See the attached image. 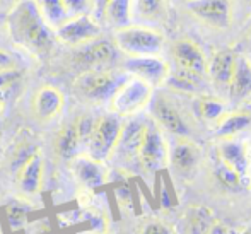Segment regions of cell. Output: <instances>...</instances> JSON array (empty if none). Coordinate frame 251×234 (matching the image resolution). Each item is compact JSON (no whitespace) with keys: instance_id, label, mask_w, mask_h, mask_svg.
<instances>
[{"instance_id":"1","label":"cell","mask_w":251,"mask_h":234,"mask_svg":"<svg viewBox=\"0 0 251 234\" xmlns=\"http://www.w3.org/2000/svg\"><path fill=\"white\" fill-rule=\"evenodd\" d=\"M7 31L17 47L33 55H47L55 47V29L48 26L34 0H17L7 16Z\"/></svg>"},{"instance_id":"2","label":"cell","mask_w":251,"mask_h":234,"mask_svg":"<svg viewBox=\"0 0 251 234\" xmlns=\"http://www.w3.org/2000/svg\"><path fill=\"white\" fill-rule=\"evenodd\" d=\"M154 87L137 77H126L109 98V111L120 118H132L149 106Z\"/></svg>"},{"instance_id":"3","label":"cell","mask_w":251,"mask_h":234,"mask_svg":"<svg viewBox=\"0 0 251 234\" xmlns=\"http://www.w3.org/2000/svg\"><path fill=\"white\" fill-rule=\"evenodd\" d=\"M113 43L120 52L128 56L157 55L164 47V36L159 31L140 24H128L125 27L115 29Z\"/></svg>"},{"instance_id":"4","label":"cell","mask_w":251,"mask_h":234,"mask_svg":"<svg viewBox=\"0 0 251 234\" xmlns=\"http://www.w3.org/2000/svg\"><path fill=\"white\" fill-rule=\"evenodd\" d=\"M168 161L169 149L161 129L154 120H146L137 162L146 173H157L166 168Z\"/></svg>"},{"instance_id":"5","label":"cell","mask_w":251,"mask_h":234,"mask_svg":"<svg viewBox=\"0 0 251 234\" xmlns=\"http://www.w3.org/2000/svg\"><path fill=\"white\" fill-rule=\"evenodd\" d=\"M123 122L120 116L116 115H104L96 118L94 122V129L91 132V137L87 140V156L100 162H104L111 159L113 152H115L116 142L122 133Z\"/></svg>"},{"instance_id":"6","label":"cell","mask_w":251,"mask_h":234,"mask_svg":"<svg viewBox=\"0 0 251 234\" xmlns=\"http://www.w3.org/2000/svg\"><path fill=\"white\" fill-rule=\"evenodd\" d=\"M126 79V76L116 72H109V70H87V72L80 74L75 80V87L80 94L86 99L94 103L109 101L118 86Z\"/></svg>"},{"instance_id":"7","label":"cell","mask_w":251,"mask_h":234,"mask_svg":"<svg viewBox=\"0 0 251 234\" xmlns=\"http://www.w3.org/2000/svg\"><path fill=\"white\" fill-rule=\"evenodd\" d=\"M56 41L67 45V47H82L86 43L101 38V26L100 21L91 14H80L72 16L55 27Z\"/></svg>"},{"instance_id":"8","label":"cell","mask_w":251,"mask_h":234,"mask_svg":"<svg viewBox=\"0 0 251 234\" xmlns=\"http://www.w3.org/2000/svg\"><path fill=\"white\" fill-rule=\"evenodd\" d=\"M185 7L197 21L214 29H227L232 23V0H185Z\"/></svg>"},{"instance_id":"9","label":"cell","mask_w":251,"mask_h":234,"mask_svg":"<svg viewBox=\"0 0 251 234\" xmlns=\"http://www.w3.org/2000/svg\"><path fill=\"white\" fill-rule=\"evenodd\" d=\"M149 104L152 111V120L162 130L178 137V139H188L190 137L188 123L185 122V118H183L181 113L178 111V108L175 104H171L164 96H155V98L152 96Z\"/></svg>"},{"instance_id":"10","label":"cell","mask_w":251,"mask_h":234,"mask_svg":"<svg viewBox=\"0 0 251 234\" xmlns=\"http://www.w3.org/2000/svg\"><path fill=\"white\" fill-rule=\"evenodd\" d=\"M125 70L132 77H137V79L151 84L152 87H157L164 84L171 67L168 65V62H164L159 56L147 55V56H130L125 62Z\"/></svg>"},{"instance_id":"11","label":"cell","mask_w":251,"mask_h":234,"mask_svg":"<svg viewBox=\"0 0 251 234\" xmlns=\"http://www.w3.org/2000/svg\"><path fill=\"white\" fill-rule=\"evenodd\" d=\"M171 56L176 67L197 74V76L207 77L208 60L205 58L201 48L193 40H190V38L176 40L171 47Z\"/></svg>"},{"instance_id":"12","label":"cell","mask_w":251,"mask_h":234,"mask_svg":"<svg viewBox=\"0 0 251 234\" xmlns=\"http://www.w3.org/2000/svg\"><path fill=\"white\" fill-rule=\"evenodd\" d=\"M116 55H118V48H116V45L113 41L98 38V40L91 41V43L79 47L75 62L79 65L87 67L89 70H96L111 65L116 60Z\"/></svg>"},{"instance_id":"13","label":"cell","mask_w":251,"mask_h":234,"mask_svg":"<svg viewBox=\"0 0 251 234\" xmlns=\"http://www.w3.org/2000/svg\"><path fill=\"white\" fill-rule=\"evenodd\" d=\"M63 106H65L63 93L58 87L51 86V84L41 86L40 89L34 93L33 101H31L33 115L43 123H48V122H51V120H55L56 116L63 111Z\"/></svg>"},{"instance_id":"14","label":"cell","mask_w":251,"mask_h":234,"mask_svg":"<svg viewBox=\"0 0 251 234\" xmlns=\"http://www.w3.org/2000/svg\"><path fill=\"white\" fill-rule=\"evenodd\" d=\"M144 123L146 122H142V120H130V122L123 123L122 133H120V139L116 142L115 152H113L111 157L116 156L120 161L126 162V164L137 161L140 142H142Z\"/></svg>"},{"instance_id":"15","label":"cell","mask_w":251,"mask_h":234,"mask_svg":"<svg viewBox=\"0 0 251 234\" xmlns=\"http://www.w3.org/2000/svg\"><path fill=\"white\" fill-rule=\"evenodd\" d=\"M70 162H72V171L75 178L86 188H98L108 182L102 162L93 159L91 156H75L74 159H70Z\"/></svg>"},{"instance_id":"16","label":"cell","mask_w":251,"mask_h":234,"mask_svg":"<svg viewBox=\"0 0 251 234\" xmlns=\"http://www.w3.org/2000/svg\"><path fill=\"white\" fill-rule=\"evenodd\" d=\"M217 156L224 164H227L231 169H234L243 178L248 176L250 169V157L246 145L234 139H222L217 145Z\"/></svg>"},{"instance_id":"17","label":"cell","mask_w":251,"mask_h":234,"mask_svg":"<svg viewBox=\"0 0 251 234\" xmlns=\"http://www.w3.org/2000/svg\"><path fill=\"white\" fill-rule=\"evenodd\" d=\"M236 58H238V55L231 48L219 50L212 55V58L208 60L207 76H210L212 82L215 86L227 89L229 80H231V76L234 72Z\"/></svg>"},{"instance_id":"18","label":"cell","mask_w":251,"mask_h":234,"mask_svg":"<svg viewBox=\"0 0 251 234\" xmlns=\"http://www.w3.org/2000/svg\"><path fill=\"white\" fill-rule=\"evenodd\" d=\"M201 157V151L197 144L188 139H179L169 152V161L181 175H190L197 169Z\"/></svg>"},{"instance_id":"19","label":"cell","mask_w":251,"mask_h":234,"mask_svg":"<svg viewBox=\"0 0 251 234\" xmlns=\"http://www.w3.org/2000/svg\"><path fill=\"white\" fill-rule=\"evenodd\" d=\"M227 91L232 103H241L251 96V63L246 56L236 58L234 72L229 80Z\"/></svg>"},{"instance_id":"20","label":"cell","mask_w":251,"mask_h":234,"mask_svg":"<svg viewBox=\"0 0 251 234\" xmlns=\"http://www.w3.org/2000/svg\"><path fill=\"white\" fill-rule=\"evenodd\" d=\"M43 156L41 151H38L23 168L17 171V185H19L21 191L26 195H34L41 190V182H43Z\"/></svg>"},{"instance_id":"21","label":"cell","mask_w":251,"mask_h":234,"mask_svg":"<svg viewBox=\"0 0 251 234\" xmlns=\"http://www.w3.org/2000/svg\"><path fill=\"white\" fill-rule=\"evenodd\" d=\"M251 127V113L248 111H232L224 113L215 122L214 135L217 139H234L238 133L245 132Z\"/></svg>"},{"instance_id":"22","label":"cell","mask_w":251,"mask_h":234,"mask_svg":"<svg viewBox=\"0 0 251 234\" xmlns=\"http://www.w3.org/2000/svg\"><path fill=\"white\" fill-rule=\"evenodd\" d=\"M203 79H205L203 76H197V74H192L188 70H183L179 67H176L175 70H169L162 86L175 91V93L199 94L203 89Z\"/></svg>"},{"instance_id":"23","label":"cell","mask_w":251,"mask_h":234,"mask_svg":"<svg viewBox=\"0 0 251 234\" xmlns=\"http://www.w3.org/2000/svg\"><path fill=\"white\" fill-rule=\"evenodd\" d=\"M80 147H82V142L79 139L75 123L74 122L67 123L58 132V135H56V140H55L56 154L62 159H65V161H70V159H74L75 156H79Z\"/></svg>"},{"instance_id":"24","label":"cell","mask_w":251,"mask_h":234,"mask_svg":"<svg viewBox=\"0 0 251 234\" xmlns=\"http://www.w3.org/2000/svg\"><path fill=\"white\" fill-rule=\"evenodd\" d=\"M132 3L133 0H109L104 7L102 17L109 26H113L115 29L125 27L128 24H132Z\"/></svg>"},{"instance_id":"25","label":"cell","mask_w":251,"mask_h":234,"mask_svg":"<svg viewBox=\"0 0 251 234\" xmlns=\"http://www.w3.org/2000/svg\"><path fill=\"white\" fill-rule=\"evenodd\" d=\"M186 234H208L215 222V215L203 205L188 208L186 212Z\"/></svg>"},{"instance_id":"26","label":"cell","mask_w":251,"mask_h":234,"mask_svg":"<svg viewBox=\"0 0 251 234\" xmlns=\"http://www.w3.org/2000/svg\"><path fill=\"white\" fill-rule=\"evenodd\" d=\"M197 115L200 116L203 122L215 123L222 115L226 113V104L219 98L214 96H200L195 103Z\"/></svg>"},{"instance_id":"27","label":"cell","mask_w":251,"mask_h":234,"mask_svg":"<svg viewBox=\"0 0 251 234\" xmlns=\"http://www.w3.org/2000/svg\"><path fill=\"white\" fill-rule=\"evenodd\" d=\"M166 12V0H133L132 17L140 21H159Z\"/></svg>"},{"instance_id":"28","label":"cell","mask_w":251,"mask_h":234,"mask_svg":"<svg viewBox=\"0 0 251 234\" xmlns=\"http://www.w3.org/2000/svg\"><path fill=\"white\" fill-rule=\"evenodd\" d=\"M38 7H40L41 14H43L48 26H51L53 29L58 27L60 24L65 23V21L70 17L62 0H40Z\"/></svg>"},{"instance_id":"29","label":"cell","mask_w":251,"mask_h":234,"mask_svg":"<svg viewBox=\"0 0 251 234\" xmlns=\"http://www.w3.org/2000/svg\"><path fill=\"white\" fill-rule=\"evenodd\" d=\"M215 178L229 191H243L246 186V178L238 175L234 169H231L227 164H224L221 159H219L217 166H215Z\"/></svg>"},{"instance_id":"30","label":"cell","mask_w":251,"mask_h":234,"mask_svg":"<svg viewBox=\"0 0 251 234\" xmlns=\"http://www.w3.org/2000/svg\"><path fill=\"white\" fill-rule=\"evenodd\" d=\"M38 151H40V147H38L34 142H29V140L19 142L16 151H14L12 157H10V171H12L14 175H17V171H19Z\"/></svg>"},{"instance_id":"31","label":"cell","mask_w":251,"mask_h":234,"mask_svg":"<svg viewBox=\"0 0 251 234\" xmlns=\"http://www.w3.org/2000/svg\"><path fill=\"white\" fill-rule=\"evenodd\" d=\"M94 122H96V118H93V116H89V115H80L77 120H74L82 145H87V140H89L91 132H93V129H94Z\"/></svg>"},{"instance_id":"32","label":"cell","mask_w":251,"mask_h":234,"mask_svg":"<svg viewBox=\"0 0 251 234\" xmlns=\"http://www.w3.org/2000/svg\"><path fill=\"white\" fill-rule=\"evenodd\" d=\"M69 16H80V14H89L93 10L91 0H62Z\"/></svg>"},{"instance_id":"33","label":"cell","mask_w":251,"mask_h":234,"mask_svg":"<svg viewBox=\"0 0 251 234\" xmlns=\"http://www.w3.org/2000/svg\"><path fill=\"white\" fill-rule=\"evenodd\" d=\"M26 214H27V207H23L21 204H12L7 208V215H9V221L12 226L21 224L24 221V217H26Z\"/></svg>"},{"instance_id":"34","label":"cell","mask_w":251,"mask_h":234,"mask_svg":"<svg viewBox=\"0 0 251 234\" xmlns=\"http://www.w3.org/2000/svg\"><path fill=\"white\" fill-rule=\"evenodd\" d=\"M142 234H173L171 229L161 221H151L144 226Z\"/></svg>"},{"instance_id":"35","label":"cell","mask_w":251,"mask_h":234,"mask_svg":"<svg viewBox=\"0 0 251 234\" xmlns=\"http://www.w3.org/2000/svg\"><path fill=\"white\" fill-rule=\"evenodd\" d=\"M10 69H16V60H14V56L9 52L0 48V72Z\"/></svg>"},{"instance_id":"36","label":"cell","mask_w":251,"mask_h":234,"mask_svg":"<svg viewBox=\"0 0 251 234\" xmlns=\"http://www.w3.org/2000/svg\"><path fill=\"white\" fill-rule=\"evenodd\" d=\"M208 234H236V231H234V228H231V226L226 224V222H217V221H215Z\"/></svg>"},{"instance_id":"37","label":"cell","mask_w":251,"mask_h":234,"mask_svg":"<svg viewBox=\"0 0 251 234\" xmlns=\"http://www.w3.org/2000/svg\"><path fill=\"white\" fill-rule=\"evenodd\" d=\"M91 2H93V10H94V14H96V19H101L106 3H108L109 0H91Z\"/></svg>"},{"instance_id":"38","label":"cell","mask_w":251,"mask_h":234,"mask_svg":"<svg viewBox=\"0 0 251 234\" xmlns=\"http://www.w3.org/2000/svg\"><path fill=\"white\" fill-rule=\"evenodd\" d=\"M3 108H5V99H3V94L0 91V115L3 113Z\"/></svg>"},{"instance_id":"39","label":"cell","mask_w":251,"mask_h":234,"mask_svg":"<svg viewBox=\"0 0 251 234\" xmlns=\"http://www.w3.org/2000/svg\"><path fill=\"white\" fill-rule=\"evenodd\" d=\"M246 36H248V41H250V45H251V24H250V27H248V33H246Z\"/></svg>"},{"instance_id":"40","label":"cell","mask_w":251,"mask_h":234,"mask_svg":"<svg viewBox=\"0 0 251 234\" xmlns=\"http://www.w3.org/2000/svg\"><path fill=\"white\" fill-rule=\"evenodd\" d=\"M241 234H251V228H248V229H245V231H243Z\"/></svg>"},{"instance_id":"41","label":"cell","mask_w":251,"mask_h":234,"mask_svg":"<svg viewBox=\"0 0 251 234\" xmlns=\"http://www.w3.org/2000/svg\"><path fill=\"white\" fill-rule=\"evenodd\" d=\"M7 2H10V3H16V2H17V0H7Z\"/></svg>"},{"instance_id":"42","label":"cell","mask_w":251,"mask_h":234,"mask_svg":"<svg viewBox=\"0 0 251 234\" xmlns=\"http://www.w3.org/2000/svg\"><path fill=\"white\" fill-rule=\"evenodd\" d=\"M248 60H250V63H251V55H250V58H248Z\"/></svg>"}]
</instances>
